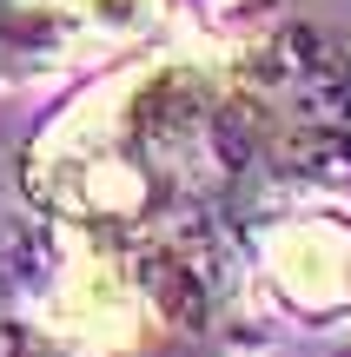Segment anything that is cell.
<instances>
[{
  "instance_id": "6da1fadb",
  "label": "cell",
  "mask_w": 351,
  "mask_h": 357,
  "mask_svg": "<svg viewBox=\"0 0 351 357\" xmlns=\"http://www.w3.org/2000/svg\"><path fill=\"white\" fill-rule=\"evenodd\" d=\"M318 126L278 100L259 53H126L33 146V199L66 225L193 231L265 178L305 172Z\"/></svg>"
},
{
  "instance_id": "7a4b0ae2",
  "label": "cell",
  "mask_w": 351,
  "mask_h": 357,
  "mask_svg": "<svg viewBox=\"0 0 351 357\" xmlns=\"http://www.w3.org/2000/svg\"><path fill=\"white\" fill-rule=\"evenodd\" d=\"M166 26V0H0V86L126 60Z\"/></svg>"
},
{
  "instance_id": "3957f363",
  "label": "cell",
  "mask_w": 351,
  "mask_h": 357,
  "mask_svg": "<svg viewBox=\"0 0 351 357\" xmlns=\"http://www.w3.org/2000/svg\"><path fill=\"white\" fill-rule=\"evenodd\" d=\"M252 265L278 311L292 318H351V225L338 212H292L252 225Z\"/></svg>"
}]
</instances>
